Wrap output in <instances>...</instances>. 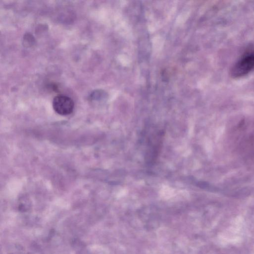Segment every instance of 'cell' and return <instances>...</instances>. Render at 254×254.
Returning a JSON list of instances; mask_svg holds the SVG:
<instances>
[{
	"label": "cell",
	"instance_id": "obj_1",
	"mask_svg": "<svg viewBox=\"0 0 254 254\" xmlns=\"http://www.w3.org/2000/svg\"><path fill=\"white\" fill-rule=\"evenodd\" d=\"M230 150L244 160L254 159V119L244 118L228 125L226 131Z\"/></svg>",
	"mask_w": 254,
	"mask_h": 254
},
{
	"label": "cell",
	"instance_id": "obj_2",
	"mask_svg": "<svg viewBox=\"0 0 254 254\" xmlns=\"http://www.w3.org/2000/svg\"><path fill=\"white\" fill-rule=\"evenodd\" d=\"M254 69V52L243 56L233 67L230 71L231 76L234 78L247 75Z\"/></svg>",
	"mask_w": 254,
	"mask_h": 254
},
{
	"label": "cell",
	"instance_id": "obj_3",
	"mask_svg": "<svg viewBox=\"0 0 254 254\" xmlns=\"http://www.w3.org/2000/svg\"><path fill=\"white\" fill-rule=\"evenodd\" d=\"M53 107L58 114L66 116L71 114L74 109V102L73 100L67 96L59 95L54 98Z\"/></svg>",
	"mask_w": 254,
	"mask_h": 254
}]
</instances>
